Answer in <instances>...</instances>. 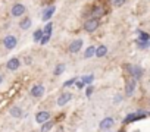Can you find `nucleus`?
Returning <instances> with one entry per match:
<instances>
[{
  "label": "nucleus",
  "instance_id": "31",
  "mask_svg": "<svg viewBox=\"0 0 150 132\" xmlns=\"http://www.w3.org/2000/svg\"><path fill=\"white\" fill-rule=\"evenodd\" d=\"M2 82H3V77H2V75H0V84H2Z\"/></svg>",
  "mask_w": 150,
  "mask_h": 132
},
{
  "label": "nucleus",
  "instance_id": "24",
  "mask_svg": "<svg viewBox=\"0 0 150 132\" xmlns=\"http://www.w3.org/2000/svg\"><path fill=\"white\" fill-rule=\"evenodd\" d=\"M124 3H125V0H112V5L115 8H121V6H124Z\"/></svg>",
  "mask_w": 150,
  "mask_h": 132
},
{
  "label": "nucleus",
  "instance_id": "10",
  "mask_svg": "<svg viewBox=\"0 0 150 132\" xmlns=\"http://www.w3.org/2000/svg\"><path fill=\"white\" fill-rule=\"evenodd\" d=\"M19 66H21V62H19V59L18 57H12L9 62H8V65H6V68L9 69V71H18L19 69Z\"/></svg>",
  "mask_w": 150,
  "mask_h": 132
},
{
  "label": "nucleus",
  "instance_id": "26",
  "mask_svg": "<svg viewBox=\"0 0 150 132\" xmlns=\"http://www.w3.org/2000/svg\"><path fill=\"white\" fill-rule=\"evenodd\" d=\"M138 35H140V40L141 41H147L149 40V35L146 32H143V31H138Z\"/></svg>",
  "mask_w": 150,
  "mask_h": 132
},
{
  "label": "nucleus",
  "instance_id": "18",
  "mask_svg": "<svg viewBox=\"0 0 150 132\" xmlns=\"http://www.w3.org/2000/svg\"><path fill=\"white\" fill-rule=\"evenodd\" d=\"M94 53H96V47H94V46H90V47L86 50L84 57H86V59H90V57H93V56H94Z\"/></svg>",
  "mask_w": 150,
  "mask_h": 132
},
{
  "label": "nucleus",
  "instance_id": "6",
  "mask_svg": "<svg viewBox=\"0 0 150 132\" xmlns=\"http://www.w3.org/2000/svg\"><path fill=\"white\" fill-rule=\"evenodd\" d=\"M134 90H135V79L131 78V79H128L127 84H125V95H127V97H131V95L134 94Z\"/></svg>",
  "mask_w": 150,
  "mask_h": 132
},
{
  "label": "nucleus",
  "instance_id": "8",
  "mask_svg": "<svg viewBox=\"0 0 150 132\" xmlns=\"http://www.w3.org/2000/svg\"><path fill=\"white\" fill-rule=\"evenodd\" d=\"M44 87L41 85V84H37V85H34L33 88H31V95L34 97V98H40L43 94H44Z\"/></svg>",
  "mask_w": 150,
  "mask_h": 132
},
{
  "label": "nucleus",
  "instance_id": "15",
  "mask_svg": "<svg viewBox=\"0 0 150 132\" xmlns=\"http://www.w3.org/2000/svg\"><path fill=\"white\" fill-rule=\"evenodd\" d=\"M54 9H56L54 6H50V8H49V9H47V11L43 13V21H44V22H46V21H49V19L53 16V13H54Z\"/></svg>",
  "mask_w": 150,
  "mask_h": 132
},
{
  "label": "nucleus",
  "instance_id": "20",
  "mask_svg": "<svg viewBox=\"0 0 150 132\" xmlns=\"http://www.w3.org/2000/svg\"><path fill=\"white\" fill-rule=\"evenodd\" d=\"M63 72H65V65H63V63H60V65H57V66H56V69H54V72H53V74L57 77V75H60V74H63Z\"/></svg>",
  "mask_w": 150,
  "mask_h": 132
},
{
  "label": "nucleus",
  "instance_id": "16",
  "mask_svg": "<svg viewBox=\"0 0 150 132\" xmlns=\"http://www.w3.org/2000/svg\"><path fill=\"white\" fill-rule=\"evenodd\" d=\"M11 114H12L13 117H21V116L24 114V112H22V109H21V107L13 106V107L11 109Z\"/></svg>",
  "mask_w": 150,
  "mask_h": 132
},
{
  "label": "nucleus",
  "instance_id": "9",
  "mask_svg": "<svg viewBox=\"0 0 150 132\" xmlns=\"http://www.w3.org/2000/svg\"><path fill=\"white\" fill-rule=\"evenodd\" d=\"M83 40H74L71 44H69V53H78L81 48H83Z\"/></svg>",
  "mask_w": 150,
  "mask_h": 132
},
{
  "label": "nucleus",
  "instance_id": "25",
  "mask_svg": "<svg viewBox=\"0 0 150 132\" xmlns=\"http://www.w3.org/2000/svg\"><path fill=\"white\" fill-rule=\"evenodd\" d=\"M52 28H53V25H52V24L49 22V24H47V25L44 27V29H43V32H44V34H52Z\"/></svg>",
  "mask_w": 150,
  "mask_h": 132
},
{
  "label": "nucleus",
  "instance_id": "14",
  "mask_svg": "<svg viewBox=\"0 0 150 132\" xmlns=\"http://www.w3.org/2000/svg\"><path fill=\"white\" fill-rule=\"evenodd\" d=\"M106 53H108V47H106L105 44H102V46H99V47L96 48L94 56H96V57H105V56H106Z\"/></svg>",
  "mask_w": 150,
  "mask_h": 132
},
{
  "label": "nucleus",
  "instance_id": "4",
  "mask_svg": "<svg viewBox=\"0 0 150 132\" xmlns=\"http://www.w3.org/2000/svg\"><path fill=\"white\" fill-rule=\"evenodd\" d=\"M11 13H12V16L19 18V16H22V15L25 13V6H24L22 3H16V5H13V6H12Z\"/></svg>",
  "mask_w": 150,
  "mask_h": 132
},
{
  "label": "nucleus",
  "instance_id": "27",
  "mask_svg": "<svg viewBox=\"0 0 150 132\" xmlns=\"http://www.w3.org/2000/svg\"><path fill=\"white\" fill-rule=\"evenodd\" d=\"M75 82H77V78H72V79H69V81H66V82L63 84V87H71V85H74Z\"/></svg>",
  "mask_w": 150,
  "mask_h": 132
},
{
  "label": "nucleus",
  "instance_id": "22",
  "mask_svg": "<svg viewBox=\"0 0 150 132\" xmlns=\"http://www.w3.org/2000/svg\"><path fill=\"white\" fill-rule=\"evenodd\" d=\"M50 35H52V34H44V35L41 37V40H40L38 43H40L41 46H44V44H47V43H49V40H50Z\"/></svg>",
  "mask_w": 150,
  "mask_h": 132
},
{
  "label": "nucleus",
  "instance_id": "1",
  "mask_svg": "<svg viewBox=\"0 0 150 132\" xmlns=\"http://www.w3.org/2000/svg\"><path fill=\"white\" fill-rule=\"evenodd\" d=\"M100 22L97 18H88L86 22H84V31L86 32H94L97 28H99Z\"/></svg>",
  "mask_w": 150,
  "mask_h": 132
},
{
  "label": "nucleus",
  "instance_id": "13",
  "mask_svg": "<svg viewBox=\"0 0 150 132\" xmlns=\"http://www.w3.org/2000/svg\"><path fill=\"white\" fill-rule=\"evenodd\" d=\"M113 123H115V122H113V119H112V117H105V119L100 122V125H99V126H100V129L108 131V129H110V128L113 126Z\"/></svg>",
  "mask_w": 150,
  "mask_h": 132
},
{
  "label": "nucleus",
  "instance_id": "5",
  "mask_svg": "<svg viewBox=\"0 0 150 132\" xmlns=\"http://www.w3.org/2000/svg\"><path fill=\"white\" fill-rule=\"evenodd\" d=\"M149 113H129L125 119H124V123L127 125V123H131V122H135V120H140V119H143V117H146Z\"/></svg>",
  "mask_w": 150,
  "mask_h": 132
},
{
  "label": "nucleus",
  "instance_id": "12",
  "mask_svg": "<svg viewBox=\"0 0 150 132\" xmlns=\"http://www.w3.org/2000/svg\"><path fill=\"white\" fill-rule=\"evenodd\" d=\"M71 98H72V94H71V93H63V94L59 95V98H57V104H59V106H65L66 103L71 101Z\"/></svg>",
  "mask_w": 150,
  "mask_h": 132
},
{
  "label": "nucleus",
  "instance_id": "7",
  "mask_svg": "<svg viewBox=\"0 0 150 132\" xmlns=\"http://www.w3.org/2000/svg\"><path fill=\"white\" fill-rule=\"evenodd\" d=\"M90 15H91V18H97L99 19V18H102L105 15V8L100 6V5H96V6H93Z\"/></svg>",
  "mask_w": 150,
  "mask_h": 132
},
{
  "label": "nucleus",
  "instance_id": "17",
  "mask_svg": "<svg viewBox=\"0 0 150 132\" xmlns=\"http://www.w3.org/2000/svg\"><path fill=\"white\" fill-rule=\"evenodd\" d=\"M19 27H21L22 29H28V28L31 27V19H30V18H24V19L19 22Z\"/></svg>",
  "mask_w": 150,
  "mask_h": 132
},
{
  "label": "nucleus",
  "instance_id": "2",
  "mask_svg": "<svg viewBox=\"0 0 150 132\" xmlns=\"http://www.w3.org/2000/svg\"><path fill=\"white\" fill-rule=\"evenodd\" d=\"M127 71L129 72V75L134 79H140L143 77V69L140 66H132V65H127Z\"/></svg>",
  "mask_w": 150,
  "mask_h": 132
},
{
  "label": "nucleus",
  "instance_id": "28",
  "mask_svg": "<svg viewBox=\"0 0 150 132\" xmlns=\"http://www.w3.org/2000/svg\"><path fill=\"white\" fill-rule=\"evenodd\" d=\"M137 43H138V46H140L141 48H144V47H147V41H141V40H138Z\"/></svg>",
  "mask_w": 150,
  "mask_h": 132
},
{
  "label": "nucleus",
  "instance_id": "30",
  "mask_svg": "<svg viewBox=\"0 0 150 132\" xmlns=\"http://www.w3.org/2000/svg\"><path fill=\"white\" fill-rule=\"evenodd\" d=\"M75 84H77V87H78L80 90H81V88L84 87V82H83V81H77V82H75Z\"/></svg>",
  "mask_w": 150,
  "mask_h": 132
},
{
  "label": "nucleus",
  "instance_id": "3",
  "mask_svg": "<svg viewBox=\"0 0 150 132\" xmlns=\"http://www.w3.org/2000/svg\"><path fill=\"white\" fill-rule=\"evenodd\" d=\"M16 44H18V40H16L15 35H6V37L3 38V46H5V48H8V50H13V48L16 47Z\"/></svg>",
  "mask_w": 150,
  "mask_h": 132
},
{
  "label": "nucleus",
  "instance_id": "23",
  "mask_svg": "<svg viewBox=\"0 0 150 132\" xmlns=\"http://www.w3.org/2000/svg\"><path fill=\"white\" fill-rule=\"evenodd\" d=\"M93 79H94V77H93V75H86V77H83V78H81V81H83L84 84H91V82H93Z\"/></svg>",
  "mask_w": 150,
  "mask_h": 132
},
{
  "label": "nucleus",
  "instance_id": "11",
  "mask_svg": "<svg viewBox=\"0 0 150 132\" xmlns=\"http://www.w3.org/2000/svg\"><path fill=\"white\" fill-rule=\"evenodd\" d=\"M50 119V113L49 112H38L37 114H35V122L37 123H44V122H47Z\"/></svg>",
  "mask_w": 150,
  "mask_h": 132
},
{
  "label": "nucleus",
  "instance_id": "21",
  "mask_svg": "<svg viewBox=\"0 0 150 132\" xmlns=\"http://www.w3.org/2000/svg\"><path fill=\"white\" fill-rule=\"evenodd\" d=\"M43 35H44V32H43V29H37V31L34 32V35H33V38H34V41H40Z\"/></svg>",
  "mask_w": 150,
  "mask_h": 132
},
{
  "label": "nucleus",
  "instance_id": "29",
  "mask_svg": "<svg viewBox=\"0 0 150 132\" xmlns=\"http://www.w3.org/2000/svg\"><path fill=\"white\" fill-rule=\"evenodd\" d=\"M91 93H93V87L90 85V87L87 88V93H86V95H87V97H90V95H91Z\"/></svg>",
  "mask_w": 150,
  "mask_h": 132
},
{
  "label": "nucleus",
  "instance_id": "19",
  "mask_svg": "<svg viewBox=\"0 0 150 132\" xmlns=\"http://www.w3.org/2000/svg\"><path fill=\"white\" fill-rule=\"evenodd\" d=\"M43 126H41V132H49L52 128H53V122H50V120H47V122H44V123H41Z\"/></svg>",
  "mask_w": 150,
  "mask_h": 132
}]
</instances>
